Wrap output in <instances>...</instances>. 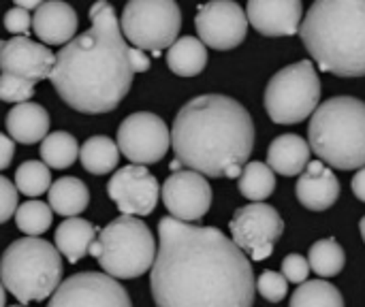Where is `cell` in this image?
Listing matches in <instances>:
<instances>
[{"label": "cell", "mask_w": 365, "mask_h": 307, "mask_svg": "<svg viewBox=\"0 0 365 307\" xmlns=\"http://www.w3.org/2000/svg\"><path fill=\"white\" fill-rule=\"evenodd\" d=\"M92 26L68 41L58 53L49 75L60 98L79 113H109L130 90L135 71L120 19L107 0L90 9Z\"/></svg>", "instance_id": "2"}, {"label": "cell", "mask_w": 365, "mask_h": 307, "mask_svg": "<svg viewBox=\"0 0 365 307\" xmlns=\"http://www.w3.org/2000/svg\"><path fill=\"white\" fill-rule=\"evenodd\" d=\"M13 2H15V6H21L26 11H32V9H38L41 4H45L47 0H13Z\"/></svg>", "instance_id": "40"}, {"label": "cell", "mask_w": 365, "mask_h": 307, "mask_svg": "<svg viewBox=\"0 0 365 307\" xmlns=\"http://www.w3.org/2000/svg\"><path fill=\"white\" fill-rule=\"evenodd\" d=\"M156 252V239L145 222L135 216H118L101 231L88 254L101 263L107 276L133 280L152 269Z\"/></svg>", "instance_id": "7"}, {"label": "cell", "mask_w": 365, "mask_h": 307, "mask_svg": "<svg viewBox=\"0 0 365 307\" xmlns=\"http://www.w3.org/2000/svg\"><path fill=\"white\" fill-rule=\"evenodd\" d=\"M160 197L171 218L182 222L201 220L210 212L214 201L207 177L190 169L169 175L160 188Z\"/></svg>", "instance_id": "15"}, {"label": "cell", "mask_w": 365, "mask_h": 307, "mask_svg": "<svg viewBox=\"0 0 365 307\" xmlns=\"http://www.w3.org/2000/svg\"><path fill=\"white\" fill-rule=\"evenodd\" d=\"M359 231H361V237H364L365 241V216L361 218V222H359Z\"/></svg>", "instance_id": "42"}, {"label": "cell", "mask_w": 365, "mask_h": 307, "mask_svg": "<svg viewBox=\"0 0 365 307\" xmlns=\"http://www.w3.org/2000/svg\"><path fill=\"white\" fill-rule=\"evenodd\" d=\"M299 36L321 71L338 77L365 75V0H314Z\"/></svg>", "instance_id": "4"}, {"label": "cell", "mask_w": 365, "mask_h": 307, "mask_svg": "<svg viewBox=\"0 0 365 307\" xmlns=\"http://www.w3.org/2000/svg\"><path fill=\"white\" fill-rule=\"evenodd\" d=\"M310 147L329 167L353 171L365 167V103L336 96L317 107L308 126Z\"/></svg>", "instance_id": "5"}, {"label": "cell", "mask_w": 365, "mask_h": 307, "mask_svg": "<svg viewBox=\"0 0 365 307\" xmlns=\"http://www.w3.org/2000/svg\"><path fill=\"white\" fill-rule=\"evenodd\" d=\"M49 207L62 218H77L90 203L88 186L77 177H60L49 188Z\"/></svg>", "instance_id": "23"}, {"label": "cell", "mask_w": 365, "mask_h": 307, "mask_svg": "<svg viewBox=\"0 0 365 307\" xmlns=\"http://www.w3.org/2000/svg\"><path fill=\"white\" fill-rule=\"evenodd\" d=\"M2 47H4V41H0V56H2Z\"/></svg>", "instance_id": "43"}, {"label": "cell", "mask_w": 365, "mask_h": 307, "mask_svg": "<svg viewBox=\"0 0 365 307\" xmlns=\"http://www.w3.org/2000/svg\"><path fill=\"white\" fill-rule=\"evenodd\" d=\"M109 199L118 205L122 216H150L156 209L160 186L143 165H128L118 169L107 184Z\"/></svg>", "instance_id": "14"}, {"label": "cell", "mask_w": 365, "mask_h": 307, "mask_svg": "<svg viewBox=\"0 0 365 307\" xmlns=\"http://www.w3.org/2000/svg\"><path fill=\"white\" fill-rule=\"evenodd\" d=\"M17 190L11 179L0 175V224H4L17 212Z\"/></svg>", "instance_id": "35"}, {"label": "cell", "mask_w": 365, "mask_h": 307, "mask_svg": "<svg viewBox=\"0 0 365 307\" xmlns=\"http://www.w3.org/2000/svg\"><path fill=\"white\" fill-rule=\"evenodd\" d=\"M310 271H312L310 269V263L302 254H289L282 261V276L291 284H304V282H308Z\"/></svg>", "instance_id": "34"}, {"label": "cell", "mask_w": 365, "mask_h": 307, "mask_svg": "<svg viewBox=\"0 0 365 307\" xmlns=\"http://www.w3.org/2000/svg\"><path fill=\"white\" fill-rule=\"evenodd\" d=\"M120 28L133 47L160 53L178 41L182 11L175 0H128Z\"/></svg>", "instance_id": "9"}, {"label": "cell", "mask_w": 365, "mask_h": 307, "mask_svg": "<svg viewBox=\"0 0 365 307\" xmlns=\"http://www.w3.org/2000/svg\"><path fill=\"white\" fill-rule=\"evenodd\" d=\"M32 26V17H30V11L21 9V6H13L11 11H6L4 15V28L13 34H26Z\"/></svg>", "instance_id": "36"}, {"label": "cell", "mask_w": 365, "mask_h": 307, "mask_svg": "<svg viewBox=\"0 0 365 307\" xmlns=\"http://www.w3.org/2000/svg\"><path fill=\"white\" fill-rule=\"evenodd\" d=\"M4 303H6V291H4V286L0 282V307H4Z\"/></svg>", "instance_id": "41"}, {"label": "cell", "mask_w": 365, "mask_h": 307, "mask_svg": "<svg viewBox=\"0 0 365 307\" xmlns=\"http://www.w3.org/2000/svg\"><path fill=\"white\" fill-rule=\"evenodd\" d=\"M257 291L265 301L280 303L289 293V282H287V278L282 274L269 269V271H263L261 278L257 280Z\"/></svg>", "instance_id": "33"}, {"label": "cell", "mask_w": 365, "mask_h": 307, "mask_svg": "<svg viewBox=\"0 0 365 307\" xmlns=\"http://www.w3.org/2000/svg\"><path fill=\"white\" fill-rule=\"evenodd\" d=\"M34 81L15 75L0 73V100L4 103H28L34 96Z\"/></svg>", "instance_id": "32"}, {"label": "cell", "mask_w": 365, "mask_h": 307, "mask_svg": "<svg viewBox=\"0 0 365 307\" xmlns=\"http://www.w3.org/2000/svg\"><path fill=\"white\" fill-rule=\"evenodd\" d=\"M118 147L133 165H154L171 147V132L156 113L139 111L128 115L118 128Z\"/></svg>", "instance_id": "11"}, {"label": "cell", "mask_w": 365, "mask_h": 307, "mask_svg": "<svg viewBox=\"0 0 365 307\" xmlns=\"http://www.w3.org/2000/svg\"><path fill=\"white\" fill-rule=\"evenodd\" d=\"M41 158L51 169H66L79 158L77 139L71 132L58 130L41 141Z\"/></svg>", "instance_id": "28"}, {"label": "cell", "mask_w": 365, "mask_h": 307, "mask_svg": "<svg viewBox=\"0 0 365 307\" xmlns=\"http://www.w3.org/2000/svg\"><path fill=\"white\" fill-rule=\"evenodd\" d=\"M15 222L26 237H38L51 227V207L43 201H26L17 207Z\"/></svg>", "instance_id": "31"}, {"label": "cell", "mask_w": 365, "mask_h": 307, "mask_svg": "<svg viewBox=\"0 0 365 307\" xmlns=\"http://www.w3.org/2000/svg\"><path fill=\"white\" fill-rule=\"evenodd\" d=\"M56 56L43 45L19 34L4 43L0 56V73L15 75L30 81H43L51 75Z\"/></svg>", "instance_id": "16"}, {"label": "cell", "mask_w": 365, "mask_h": 307, "mask_svg": "<svg viewBox=\"0 0 365 307\" xmlns=\"http://www.w3.org/2000/svg\"><path fill=\"white\" fill-rule=\"evenodd\" d=\"M289 307H344V297L325 280H308L293 293Z\"/></svg>", "instance_id": "29"}, {"label": "cell", "mask_w": 365, "mask_h": 307, "mask_svg": "<svg viewBox=\"0 0 365 307\" xmlns=\"http://www.w3.org/2000/svg\"><path fill=\"white\" fill-rule=\"evenodd\" d=\"M295 194L306 209L325 212L331 205H336L340 197V182L331 167H327L323 160H314L297 177Z\"/></svg>", "instance_id": "18"}, {"label": "cell", "mask_w": 365, "mask_h": 307, "mask_svg": "<svg viewBox=\"0 0 365 307\" xmlns=\"http://www.w3.org/2000/svg\"><path fill=\"white\" fill-rule=\"evenodd\" d=\"M195 28L205 47L229 51L244 43L248 17L235 0H210L199 6Z\"/></svg>", "instance_id": "13"}, {"label": "cell", "mask_w": 365, "mask_h": 307, "mask_svg": "<svg viewBox=\"0 0 365 307\" xmlns=\"http://www.w3.org/2000/svg\"><path fill=\"white\" fill-rule=\"evenodd\" d=\"M47 307H133V303L115 278L98 271H81L56 288Z\"/></svg>", "instance_id": "12"}, {"label": "cell", "mask_w": 365, "mask_h": 307, "mask_svg": "<svg viewBox=\"0 0 365 307\" xmlns=\"http://www.w3.org/2000/svg\"><path fill=\"white\" fill-rule=\"evenodd\" d=\"M308 263H310V269L319 278L327 280V278H336L344 269L346 254H344V248L334 237H327V239H319L310 248Z\"/></svg>", "instance_id": "27"}, {"label": "cell", "mask_w": 365, "mask_h": 307, "mask_svg": "<svg viewBox=\"0 0 365 307\" xmlns=\"http://www.w3.org/2000/svg\"><path fill=\"white\" fill-rule=\"evenodd\" d=\"M13 307H26V306H13Z\"/></svg>", "instance_id": "44"}, {"label": "cell", "mask_w": 365, "mask_h": 307, "mask_svg": "<svg viewBox=\"0 0 365 307\" xmlns=\"http://www.w3.org/2000/svg\"><path fill=\"white\" fill-rule=\"evenodd\" d=\"M79 160L83 169L92 175H107L115 171L118 160H120V147L113 139L105 135H94L90 137L81 150H79Z\"/></svg>", "instance_id": "25"}, {"label": "cell", "mask_w": 365, "mask_h": 307, "mask_svg": "<svg viewBox=\"0 0 365 307\" xmlns=\"http://www.w3.org/2000/svg\"><path fill=\"white\" fill-rule=\"evenodd\" d=\"M56 248L68 263H79L88 256L90 246L96 239V227L81 218H64V222L56 229Z\"/></svg>", "instance_id": "22"}, {"label": "cell", "mask_w": 365, "mask_h": 307, "mask_svg": "<svg viewBox=\"0 0 365 307\" xmlns=\"http://www.w3.org/2000/svg\"><path fill=\"white\" fill-rule=\"evenodd\" d=\"M282 233V216L276 207L265 203L244 205L231 218V239L244 254L252 256L255 261L269 259Z\"/></svg>", "instance_id": "10"}, {"label": "cell", "mask_w": 365, "mask_h": 307, "mask_svg": "<svg viewBox=\"0 0 365 307\" xmlns=\"http://www.w3.org/2000/svg\"><path fill=\"white\" fill-rule=\"evenodd\" d=\"M77 13L62 0H47L32 17V30L45 45H66L77 34Z\"/></svg>", "instance_id": "19"}, {"label": "cell", "mask_w": 365, "mask_h": 307, "mask_svg": "<svg viewBox=\"0 0 365 307\" xmlns=\"http://www.w3.org/2000/svg\"><path fill=\"white\" fill-rule=\"evenodd\" d=\"M351 188H353V194H355L359 201H364L365 203V167H361V169L355 173V177H353V182H351Z\"/></svg>", "instance_id": "39"}, {"label": "cell", "mask_w": 365, "mask_h": 307, "mask_svg": "<svg viewBox=\"0 0 365 307\" xmlns=\"http://www.w3.org/2000/svg\"><path fill=\"white\" fill-rule=\"evenodd\" d=\"M150 288L156 307H252L257 282L248 256L220 229L167 216Z\"/></svg>", "instance_id": "1"}, {"label": "cell", "mask_w": 365, "mask_h": 307, "mask_svg": "<svg viewBox=\"0 0 365 307\" xmlns=\"http://www.w3.org/2000/svg\"><path fill=\"white\" fill-rule=\"evenodd\" d=\"M171 145L180 165L205 177H240L255 150L246 107L222 94L190 98L175 115Z\"/></svg>", "instance_id": "3"}, {"label": "cell", "mask_w": 365, "mask_h": 307, "mask_svg": "<svg viewBox=\"0 0 365 307\" xmlns=\"http://www.w3.org/2000/svg\"><path fill=\"white\" fill-rule=\"evenodd\" d=\"M49 113L36 103H19L6 115V130L13 141L32 145L47 137L49 132Z\"/></svg>", "instance_id": "21"}, {"label": "cell", "mask_w": 365, "mask_h": 307, "mask_svg": "<svg viewBox=\"0 0 365 307\" xmlns=\"http://www.w3.org/2000/svg\"><path fill=\"white\" fill-rule=\"evenodd\" d=\"M310 143L299 135H280L267 150V167L284 177L302 175L310 165Z\"/></svg>", "instance_id": "20"}, {"label": "cell", "mask_w": 365, "mask_h": 307, "mask_svg": "<svg viewBox=\"0 0 365 307\" xmlns=\"http://www.w3.org/2000/svg\"><path fill=\"white\" fill-rule=\"evenodd\" d=\"M13 154H15V141L0 132V171H4L11 165Z\"/></svg>", "instance_id": "38"}, {"label": "cell", "mask_w": 365, "mask_h": 307, "mask_svg": "<svg viewBox=\"0 0 365 307\" xmlns=\"http://www.w3.org/2000/svg\"><path fill=\"white\" fill-rule=\"evenodd\" d=\"M265 111L276 124H299L321 105V79L310 60L280 68L265 88Z\"/></svg>", "instance_id": "8"}, {"label": "cell", "mask_w": 365, "mask_h": 307, "mask_svg": "<svg viewBox=\"0 0 365 307\" xmlns=\"http://www.w3.org/2000/svg\"><path fill=\"white\" fill-rule=\"evenodd\" d=\"M128 60H130V68H133L135 73H145V71L150 68V58H148L145 51L139 49V47H130V49H128Z\"/></svg>", "instance_id": "37"}, {"label": "cell", "mask_w": 365, "mask_h": 307, "mask_svg": "<svg viewBox=\"0 0 365 307\" xmlns=\"http://www.w3.org/2000/svg\"><path fill=\"white\" fill-rule=\"evenodd\" d=\"M237 179H240L237 188L242 197H246L252 203H263L265 199L274 194V188H276V173L265 162H259V160L246 162Z\"/></svg>", "instance_id": "26"}, {"label": "cell", "mask_w": 365, "mask_h": 307, "mask_svg": "<svg viewBox=\"0 0 365 307\" xmlns=\"http://www.w3.org/2000/svg\"><path fill=\"white\" fill-rule=\"evenodd\" d=\"M246 17L263 36H293L304 19L302 0H248Z\"/></svg>", "instance_id": "17"}, {"label": "cell", "mask_w": 365, "mask_h": 307, "mask_svg": "<svg viewBox=\"0 0 365 307\" xmlns=\"http://www.w3.org/2000/svg\"><path fill=\"white\" fill-rule=\"evenodd\" d=\"M0 282L21 306L45 301L62 284V254L38 237L15 239L2 252Z\"/></svg>", "instance_id": "6"}, {"label": "cell", "mask_w": 365, "mask_h": 307, "mask_svg": "<svg viewBox=\"0 0 365 307\" xmlns=\"http://www.w3.org/2000/svg\"><path fill=\"white\" fill-rule=\"evenodd\" d=\"M15 188H17V192L26 194L30 199L49 192V188H51L49 167L38 160H26L15 171Z\"/></svg>", "instance_id": "30"}, {"label": "cell", "mask_w": 365, "mask_h": 307, "mask_svg": "<svg viewBox=\"0 0 365 307\" xmlns=\"http://www.w3.org/2000/svg\"><path fill=\"white\" fill-rule=\"evenodd\" d=\"M167 64L180 77H195L207 64V49L197 36H180L167 51Z\"/></svg>", "instance_id": "24"}]
</instances>
